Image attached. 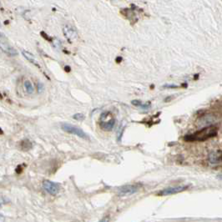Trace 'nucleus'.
Segmentation results:
<instances>
[{
    "label": "nucleus",
    "mask_w": 222,
    "mask_h": 222,
    "mask_svg": "<svg viewBox=\"0 0 222 222\" xmlns=\"http://www.w3.org/2000/svg\"><path fill=\"white\" fill-rule=\"evenodd\" d=\"M63 32L65 36V38H67L69 42H73L75 40L76 38H78V34L76 32V30L73 29V27L69 26V25H66L64 27L63 29Z\"/></svg>",
    "instance_id": "nucleus-4"
},
{
    "label": "nucleus",
    "mask_w": 222,
    "mask_h": 222,
    "mask_svg": "<svg viewBox=\"0 0 222 222\" xmlns=\"http://www.w3.org/2000/svg\"><path fill=\"white\" fill-rule=\"evenodd\" d=\"M120 194L122 196H127V195H132L134 193L137 192L138 187L136 185H133V184H129V185H125L120 188Z\"/></svg>",
    "instance_id": "nucleus-7"
},
{
    "label": "nucleus",
    "mask_w": 222,
    "mask_h": 222,
    "mask_svg": "<svg viewBox=\"0 0 222 222\" xmlns=\"http://www.w3.org/2000/svg\"><path fill=\"white\" fill-rule=\"evenodd\" d=\"M21 171H22V168H21V165H20V166H18L17 168V169H16V172L21 173Z\"/></svg>",
    "instance_id": "nucleus-16"
},
{
    "label": "nucleus",
    "mask_w": 222,
    "mask_h": 222,
    "mask_svg": "<svg viewBox=\"0 0 222 222\" xmlns=\"http://www.w3.org/2000/svg\"><path fill=\"white\" fill-rule=\"evenodd\" d=\"M0 49L3 53L9 56H16L18 54L17 50L14 49L13 47L10 46L8 43L0 41Z\"/></svg>",
    "instance_id": "nucleus-6"
},
{
    "label": "nucleus",
    "mask_w": 222,
    "mask_h": 222,
    "mask_svg": "<svg viewBox=\"0 0 222 222\" xmlns=\"http://www.w3.org/2000/svg\"><path fill=\"white\" fill-rule=\"evenodd\" d=\"M115 120L113 118H110L109 120H101L100 122V128L105 131H110L112 129L114 128Z\"/></svg>",
    "instance_id": "nucleus-9"
},
{
    "label": "nucleus",
    "mask_w": 222,
    "mask_h": 222,
    "mask_svg": "<svg viewBox=\"0 0 222 222\" xmlns=\"http://www.w3.org/2000/svg\"><path fill=\"white\" fill-rule=\"evenodd\" d=\"M64 69H65V71H66V72H70V67H69V66H65Z\"/></svg>",
    "instance_id": "nucleus-17"
},
{
    "label": "nucleus",
    "mask_w": 222,
    "mask_h": 222,
    "mask_svg": "<svg viewBox=\"0 0 222 222\" xmlns=\"http://www.w3.org/2000/svg\"><path fill=\"white\" fill-rule=\"evenodd\" d=\"M3 35L2 34H1V33H0V38H1V37H3Z\"/></svg>",
    "instance_id": "nucleus-20"
},
{
    "label": "nucleus",
    "mask_w": 222,
    "mask_h": 222,
    "mask_svg": "<svg viewBox=\"0 0 222 222\" xmlns=\"http://www.w3.org/2000/svg\"><path fill=\"white\" fill-rule=\"evenodd\" d=\"M74 120H78V121H82V120H85V115L83 114H75L73 116Z\"/></svg>",
    "instance_id": "nucleus-13"
},
{
    "label": "nucleus",
    "mask_w": 222,
    "mask_h": 222,
    "mask_svg": "<svg viewBox=\"0 0 222 222\" xmlns=\"http://www.w3.org/2000/svg\"><path fill=\"white\" fill-rule=\"evenodd\" d=\"M43 188L49 194L52 195V196H55L59 191L60 186L57 183H54V182H52V181L44 180L43 182Z\"/></svg>",
    "instance_id": "nucleus-3"
},
{
    "label": "nucleus",
    "mask_w": 222,
    "mask_h": 222,
    "mask_svg": "<svg viewBox=\"0 0 222 222\" xmlns=\"http://www.w3.org/2000/svg\"><path fill=\"white\" fill-rule=\"evenodd\" d=\"M3 134V131L2 130V129L0 128V134Z\"/></svg>",
    "instance_id": "nucleus-19"
},
{
    "label": "nucleus",
    "mask_w": 222,
    "mask_h": 222,
    "mask_svg": "<svg viewBox=\"0 0 222 222\" xmlns=\"http://www.w3.org/2000/svg\"><path fill=\"white\" fill-rule=\"evenodd\" d=\"M22 54H23V57L26 58L27 60H29L30 63H32V64H34V65H36L37 67L40 68V65L38 64V62L36 60V58H35V57L32 54H30V53L28 52V51H24V50H23V51H22Z\"/></svg>",
    "instance_id": "nucleus-10"
},
{
    "label": "nucleus",
    "mask_w": 222,
    "mask_h": 222,
    "mask_svg": "<svg viewBox=\"0 0 222 222\" xmlns=\"http://www.w3.org/2000/svg\"><path fill=\"white\" fill-rule=\"evenodd\" d=\"M209 161L211 164H219L222 162V151L216 150L210 153L209 155Z\"/></svg>",
    "instance_id": "nucleus-8"
},
{
    "label": "nucleus",
    "mask_w": 222,
    "mask_h": 222,
    "mask_svg": "<svg viewBox=\"0 0 222 222\" xmlns=\"http://www.w3.org/2000/svg\"><path fill=\"white\" fill-rule=\"evenodd\" d=\"M4 220V217L2 215H0V221H3Z\"/></svg>",
    "instance_id": "nucleus-18"
},
{
    "label": "nucleus",
    "mask_w": 222,
    "mask_h": 222,
    "mask_svg": "<svg viewBox=\"0 0 222 222\" xmlns=\"http://www.w3.org/2000/svg\"><path fill=\"white\" fill-rule=\"evenodd\" d=\"M20 148L23 149V150H24V151L29 150V149L32 148V143H31L29 140H23V141H21Z\"/></svg>",
    "instance_id": "nucleus-11"
},
{
    "label": "nucleus",
    "mask_w": 222,
    "mask_h": 222,
    "mask_svg": "<svg viewBox=\"0 0 222 222\" xmlns=\"http://www.w3.org/2000/svg\"><path fill=\"white\" fill-rule=\"evenodd\" d=\"M24 88H25V90L28 93H33L34 92V86L32 85V84L30 83L29 81L26 80L24 82Z\"/></svg>",
    "instance_id": "nucleus-12"
},
{
    "label": "nucleus",
    "mask_w": 222,
    "mask_h": 222,
    "mask_svg": "<svg viewBox=\"0 0 222 222\" xmlns=\"http://www.w3.org/2000/svg\"><path fill=\"white\" fill-rule=\"evenodd\" d=\"M217 134V129L215 126H208L200 129L196 133L188 134L184 137L185 141H204L210 138L215 137Z\"/></svg>",
    "instance_id": "nucleus-1"
},
{
    "label": "nucleus",
    "mask_w": 222,
    "mask_h": 222,
    "mask_svg": "<svg viewBox=\"0 0 222 222\" xmlns=\"http://www.w3.org/2000/svg\"><path fill=\"white\" fill-rule=\"evenodd\" d=\"M188 188V186H176V187H170V188H167L165 190H161V192L159 193L160 196H169V195H175L181 191H184Z\"/></svg>",
    "instance_id": "nucleus-5"
},
{
    "label": "nucleus",
    "mask_w": 222,
    "mask_h": 222,
    "mask_svg": "<svg viewBox=\"0 0 222 222\" xmlns=\"http://www.w3.org/2000/svg\"><path fill=\"white\" fill-rule=\"evenodd\" d=\"M61 128L64 131L67 132L69 134H75L79 138L85 139V140H89V138L88 136V134L85 132L83 131V129L78 128L77 126L72 125L68 123H63L61 125Z\"/></svg>",
    "instance_id": "nucleus-2"
},
{
    "label": "nucleus",
    "mask_w": 222,
    "mask_h": 222,
    "mask_svg": "<svg viewBox=\"0 0 222 222\" xmlns=\"http://www.w3.org/2000/svg\"><path fill=\"white\" fill-rule=\"evenodd\" d=\"M44 89V86L42 83H38V93H42Z\"/></svg>",
    "instance_id": "nucleus-15"
},
{
    "label": "nucleus",
    "mask_w": 222,
    "mask_h": 222,
    "mask_svg": "<svg viewBox=\"0 0 222 222\" xmlns=\"http://www.w3.org/2000/svg\"><path fill=\"white\" fill-rule=\"evenodd\" d=\"M132 104L134 105H136V106H140V107H143V108H146L148 105H143L142 103L140 102V101H138V100H134V101H132Z\"/></svg>",
    "instance_id": "nucleus-14"
}]
</instances>
